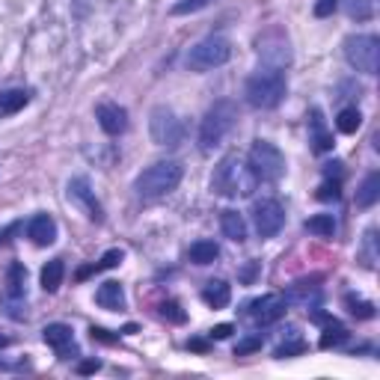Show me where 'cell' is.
Here are the masks:
<instances>
[{
	"label": "cell",
	"mask_w": 380,
	"mask_h": 380,
	"mask_svg": "<svg viewBox=\"0 0 380 380\" xmlns=\"http://www.w3.org/2000/svg\"><path fill=\"white\" fill-rule=\"evenodd\" d=\"M259 178L250 173V167L244 164L238 155H226L220 164L214 167V176H211V190L217 196H226V199H238V196H252Z\"/></svg>",
	"instance_id": "obj_1"
},
{
	"label": "cell",
	"mask_w": 380,
	"mask_h": 380,
	"mask_svg": "<svg viewBox=\"0 0 380 380\" xmlns=\"http://www.w3.org/2000/svg\"><path fill=\"white\" fill-rule=\"evenodd\" d=\"M182 176H185V167L178 161H158V164L146 167L134 178V190L143 199H158V196L173 193L182 185Z\"/></svg>",
	"instance_id": "obj_2"
},
{
	"label": "cell",
	"mask_w": 380,
	"mask_h": 380,
	"mask_svg": "<svg viewBox=\"0 0 380 380\" xmlns=\"http://www.w3.org/2000/svg\"><path fill=\"white\" fill-rule=\"evenodd\" d=\"M288 93L285 75L279 69H265L256 71L247 86H244V95H247V104L256 107V110H274V107L283 104V98Z\"/></svg>",
	"instance_id": "obj_3"
},
{
	"label": "cell",
	"mask_w": 380,
	"mask_h": 380,
	"mask_svg": "<svg viewBox=\"0 0 380 380\" xmlns=\"http://www.w3.org/2000/svg\"><path fill=\"white\" fill-rule=\"evenodd\" d=\"M235 116H238V110H235L232 102H217V104L208 107L205 119H202V125H199V149L214 152L217 146H220V143L226 140V134L232 131Z\"/></svg>",
	"instance_id": "obj_4"
},
{
	"label": "cell",
	"mask_w": 380,
	"mask_h": 380,
	"mask_svg": "<svg viewBox=\"0 0 380 380\" xmlns=\"http://www.w3.org/2000/svg\"><path fill=\"white\" fill-rule=\"evenodd\" d=\"M247 167H250V173L256 176L259 182H279V178L285 176V155L274 146V143L256 140L250 146Z\"/></svg>",
	"instance_id": "obj_5"
},
{
	"label": "cell",
	"mask_w": 380,
	"mask_h": 380,
	"mask_svg": "<svg viewBox=\"0 0 380 380\" xmlns=\"http://www.w3.org/2000/svg\"><path fill=\"white\" fill-rule=\"evenodd\" d=\"M345 60L351 69L363 71V75H377L380 71V39L372 33H357L345 39Z\"/></svg>",
	"instance_id": "obj_6"
},
{
	"label": "cell",
	"mask_w": 380,
	"mask_h": 380,
	"mask_svg": "<svg viewBox=\"0 0 380 380\" xmlns=\"http://www.w3.org/2000/svg\"><path fill=\"white\" fill-rule=\"evenodd\" d=\"M232 57V42L226 36H205L199 39L187 54V69L190 71H211L220 69L223 62H229Z\"/></svg>",
	"instance_id": "obj_7"
},
{
	"label": "cell",
	"mask_w": 380,
	"mask_h": 380,
	"mask_svg": "<svg viewBox=\"0 0 380 380\" xmlns=\"http://www.w3.org/2000/svg\"><path fill=\"white\" fill-rule=\"evenodd\" d=\"M149 134L158 146H178L185 137V128L169 107H155L149 116Z\"/></svg>",
	"instance_id": "obj_8"
},
{
	"label": "cell",
	"mask_w": 380,
	"mask_h": 380,
	"mask_svg": "<svg viewBox=\"0 0 380 380\" xmlns=\"http://www.w3.org/2000/svg\"><path fill=\"white\" fill-rule=\"evenodd\" d=\"M252 223L261 238H274V235L285 226V208L279 199H261L252 208Z\"/></svg>",
	"instance_id": "obj_9"
},
{
	"label": "cell",
	"mask_w": 380,
	"mask_h": 380,
	"mask_svg": "<svg viewBox=\"0 0 380 380\" xmlns=\"http://www.w3.org/2000/svg\"><path fill=\"white\" fill-rule=\"evenodd\" d=\"M247 309H250V318L256 321L259 327H268V324H276L285 315V300H283V294H261Z\"/></svg>",
	"instance_id": "obj_10"
},
{
	"label": "cell",
	"mask_w": 380,
	"mask_h": 380,
	"mask_svg": "<svg viewBox=\"0 0 380 380\" xmlns=\"http://www.w3.org/2000/svg\"><path fill=\"white\" fill-rule=\"evenodd\" d=\"M95 119L98 125H102L104 134H110V137H119V134H125V128H128V110L113 102H104L95 107Z\"/></svg>",
	"instance_id": "obj_11"
},
{
	"label": "cell",
	"mask_w": 380,
	"mask_h": 380,
	"mask_svg": "<svg viewBox=\"0 0 380 380\" xmlns=\"http://www.w3.org/2000/svg\"><path fill=\"white\" fill-rule=\"evenodd\" d=\"M69 199L84 208L89 220H95V223L104 220V211H102V205H98L95 193L89 190V182H86V178H71V182H69Z\"/></svg>",
	"instance_id": "obj_12"
},
{
	"label": "cell",
	"mask_w": 380,
	"mask_h": 380,
	"mask_svg": "<svg viewBox=\"0 0 380 380\" xmlns=\"http://www.w3.org/2000/svg\"><path fill=\"white\" fill-rule=\"evenodd\" d=\"M283 300L292 303V306H309V309H318V300H321L318 279H300V283L288 285Z\"/></svg>",
	"instance_id": "obj_13"
},
{
	"label": "cell",
	"mask_w": 380,
	"mask_h": 380,
	"mask_svg": "<svg viewBox=\"0 0 380 380\" xmlns=\"http://www.w3.org/2000/svg\"><path fill=\"white\" fill-rule=\"evenodd\" d=\"M259 57H261V62H265L268 69H279V71H283L288 62H292V51H288V42L270 36V39H261L259 42Z\"/></svg>",
	"instance_id": "obj_14"
},
{
	"label": "cell",
	"mask_w": 380,
	"mask_h": 380,
	"mask_svg": "<svg viewBox=\"0 0 380 380\" xmlns=\"http://www.w3.org/2000/svg\"><path fill=\"white\" fill-rule=\"evenodd\" d=\"M27 235H30V241L36 247H51L54 241H57V223H54V217L48 214H36L30 223H27Z\"/></svg>",
	"instance_id": "obj_15"
},
{
	"label": "cell",
	"mask_w": 380,
	"mask_h": 380,
	"mask_svg": "<svg viewBox=\"0 0 380 380\" xmlns=\"http://www.w3.org/2000/svg\"><path fill=\"white\" fill-rule=\"evenodd\" d=\"M42 339H45V345H51L60 357H66L69 348H75V333H71L69 324H48V327L42 330Z\"/></svg>",
	"instance_id": "obj_16"
},
{
	"label": "cell",
	"mask_w": 380,
	"mask_h": 380,
	"mask_svg": "<svg viewBox=\"0 0 380 380\" xmlns=\"http://www.w3.org/2000/svg\"><path fill=\"white\" fill-rule=\"evenodd\" d=\"M309 143H312V152H318V155L333 149V134L327 131V122H324L318 107L312 110V119H309Z\"/></svg>",
	"instance_id": "obj_17"
},
{
	"label": "cell",
	"mask_w": 380,
	"mask_h": 380,
	"mask_svg": "<svg viewBox=\"0 0 380 380\" xmlns=\"http://www.w3.org/2000/svg\"><path fill=\"white\" fill-rule=\"evenodd\" d=\"M95 300L102 309H110V312H119L125 309V292H122V285L119 283H104V285H98V292H95Z\"/></svg>",
	"instance_id": "obj_18"
},
{
	"label": "cell",
	"mask_w": 380,
	"mask_h": 380,
	"mask_svg": "<svg viewBox=\"0 0 380 380\" xmlns=\"http://www.w3.org/2000/svg\"><path fill=\"white\" fill-rule=\"evenodd\" d=\"M202 300L211 306V309H226L232 300V288L229 283H223V279H211L205 288H202Z\"/></svg>",
	"instance_id": "obj_19"
},
{
	"label": "cell",
	"mask_w": 380,
	"mask_h": 380,
	"mask_svg": "<svg viewBox=\"0 0 380 380\" xmlns=\"http://www.w3.org/2000/svg\"><path fill=\"white\" fill-rule=\"evenodd\" d=\"M220 226H223V235L235 244H244L247 241V220L238 214V211H223L220 214Z\"/></svg>",
	"instance_id": "obj_20"
},
{
	"label": "cell",
	"mask_w": 380,
	"mask_h": 380,
	"mask_svg": "<svg viewBox=\"0 0 380 380\" xmlns=\"http://www.w3.org/2000/svg\"><path fill=\"white\" fill-rule=\"evenodd\" d=\"M27 102H30V93H27V89H0V119L24 110Z\"/></svg>",
	"instance_id": "obj_21"
},
{
	"label": "cell",
	"mask_w": 380,
	"mask_h": 380,
	"mask_svg": "<svg viewBox=\"0 0 380 380\" xmlns=\"http://www.w3.org/2000/svg\"><path fill=\"white\" fill-rule=\"evenodd\" d=\"M24 285H27V268L15 261V265H9V270H6L3 297H24Z\"/></svg>",
	"instance_id": "obj_22"
},
{
	"label": "cell",
	"mask_w": 380,
	"mask_h": 380,
	"mask_svg": "<svg viewBox=\"0 0 380 380\" xmlns=\"http://www.w3.org/2000/svg\"><path fill=\"white\" fill-rule=\"evenodd\" d=\"M62 276H66V265H62V259H51L48 265L42 268V276H39L42 279V288L54 294L62 285Z\"/></svg>",
	"instance_id": "obj_23"
},
{
	"label": "cell",
	"mask_w": 380,
	"mask_h": 380,
	"mask_svg": "<svg viewBox=\"0 0 380 380\" xmlns=\"http://www.w3.org/2000/svg\"><path fill=\"white\" fill-rule=\"evenodd\" d=\"M377 199H380V173H368L366 182L359 185V190H357V205L359 208H372Z\"/></svg>",
	"instance_id": "obj_24"
},
{
	"label": "cell",
	"mask_w": 380,
	"mask_h": 380,
	"mask_svg": "<svg viewBox=\"0 0 380 380\" xmlns=\"http://www.w3.org/2000/svg\"><path fill=\"white\" fill-rule=\"evenodd\" d=\"M348 342V330L342 327L339 321H330V324H324V333H321V339H318V348L321 351H330V348H342Z\"/></svg>",
	"instance_id": "obj_25"
},
{
	"label": "cell",
	"mask_w": 380,
	"mask_h": 380,
	"mask_svg": "<svg viewBox=\"0 0 380 380\" xmlns=\"http://www.w3.org/2000/svg\"><path fill=\"white\" fill-rule=\"evenodd\" d=\"M220 259V247H217L214 241H196L193 247H190V261L193 265H214V261Z\"/></svg>",
	"instance_id": "obj_26"
},
{
	"label": "cell",
	"mask_w": 380,
	"mask_h": 380,
	"mask_svg": "<svg viewBox=\"0 0 380 380\" xmlns=\"http://www.w3.org/2000/svg\"><path fill=\"white\" fill-rule=\"evenodd\" d=\"M339 6L345 9L348 18L354 21H368L375 15V0H339Z\"/></svg>",
	"instance_id": "obj_27"
},
{
	"label": "cell",
	"mask_w": 380,
	"mask_h": 380,
	"mask_svg": "<svg viewBox=\"0 0 380 380\" xmlns=\"http://www.w3.org/2000/svg\"><path fill=\"white\" fill-rule=\"evenodd\" d=\"M303 226H306V232L318 235V238H333V232H336V220H333V214H315Z\"/></svg>",
	"instance_id": "obj_28"
},
{
	"label": "cell",
	"mask_w": 380,
	"mask_h": 380,
	"mask_svg": "<svg viewBox=\"0 0 380 380\" xmlns=\"http://www.w3.org/2000/svg\"><path fill=\"white\" fill-rule=\"evenodd\" d=\"M359 125H363V113H359L357 107H342L339 116H336V128L342 134H357Z\"/></svg>",
	"instance_id": "obj_29"
},
{
	"label": "cell",
	"mask_w": 380,
	"mask_h": 380,
	"mask_svg": "<svg viewBox=\"0 0 380 380\" xmlns=\"http://www.w3.org/2000/svg\"><path fill=\"white\" fill-rule=\"evenodd\" d=\"M345 306L351 309V315H354V318H363V321L375 318V303L359 300V297H354V294H348V297H345Z\"/></svg>",
	"instance_id": "obj_30"
},
{
	"label": "cell",
	"mask_w": 380,
	"mask_h": 380,
	"mask_svg": "<svg viewBox=\"0 0 380 380\" xmlns=\"http://www.w3.org/2000/svg\"><path fill=\"white\" fill-rule=\"evenodd\" d=\"M306 351V342L303 339H292V342H283L276 351H274V357L279 359H285V357H297V354H303Z\"/></svg>",
	"instance_id": "obj_31"
},
{
	"label": "cell",
	"mask_w": 380,
	"mask_h": 380,
	"mask_svg": "<svg viewBox=\"0 0 380 380\" xmlns=\"http://www.w3.org/2000/svg\"><path fill=\"white\" fill-rule=\"evenodd\" d=\"M161 315H164L167 321H173V324H185L187 315L182 312V306H178L176 300H167V303H161Z\"/></svg>",
	"instance_id": "obj_32"
},
{
	"label": "cell",
	"mask_w": 380,
	"mask_h": 380,
	"mask_svg": "<svg viewBox=\"0 0 380 380\" xmlns=\"http://www.w3.org/2000/svg\"><path fill=\"white\" fill-rule=\"evenodd\" d=\"M261 351V336H247L235 345V357H247V354H256Z\"/></svg>",
	"instance_id": "obj_33"
},
{
	"label": "cell",
	"mask_w": 380,
	"mask_h": 380,
	"mask_svg": "<svg viewBox=\"0 0 380 380\" xmlns=\"http://www.w3.org/2000/svg\"><path fill=\"white\" fill-rule=\"evenodd\" d=\"M211 0H178L173 6V15H190V12H199V9H205Z\"/></svg>",
	"instance_id": "obj_34"
},
{
	"label": "cell",
	"mask_w": 380,
	"mask_h": 380,
	"mask_svg": "<svg viewBox=\"0 0 380 380\" xmlns=\"http://www.w3.org/2000/svg\"><path fill=\"white\" fill-rule=\"evenodd\" d=\"M315 196H318L321 202H330V199L336 202V199L342 196V190H339V178H336V182H330V178H327V182H324V185L318 187V193H315Z\"/></svg>",
	"instance_id": "obj_35"
},
{
	"label": "cell",
	"mask_w": 380,
	"mask_h": 380,
	"mask_svg": "<svg viewBox=\"0 0 380 380\" xmlns=\"http://www.w3.org/2000/svg\"><path fill=\"white\" fill-rule=\"evenodd\" d=\"M116 265H122V250H107L104 256L98 259L95 270H110V268H116Z\"/></svg>",
	"instance_id": "obj_36"
},
{
	"label": "cell",
	"mask_w": 380,
	"mask_h": 380,
	"mask_svg": "<svg viewBox=\"0 0 380 380\" xmlns=\"http://www.w3.org/2000/svg\"><path fill=\"white\" fill-rule=\"evenodd\" d=\"M339 9V0H315V18H330Z\"/></svg>",
	"instance_id": "obj_37"
},
{
	"label": "cell",
	"mask_w": 380,
	"mask_h": 380,
	"mask_svg": "<svg viewBox=\"0 0 380 380\" xmlns=\"http://www.w3.org/2000/svg\"><path fill=\"white\" fill-rule=\"evenodd\" d=\"M89 333H93V339H95V342H104V345H113V342L119 339V336H110V330H104V327H93Z\"/></svg>",
	"instance_id": "obj_38"
},
{
	"label": "cell",
	"mask_w": 380,
	"mask_h": 380,
	"mask_svg": "<svg viewBox=\"0 0 380 380\" xmlns=\"http://www.w3.org/2000/svg\"><path fill=\"white\" fill-rule=\"evenodd\" d=\"M98 368H102L98 359H84V363H78V375H95Z\"/></svg>",
	"instance_id": "obj_39"
},
{
	"label": "cell",
	"mask_w": 380,
	"mask_h": 380,
	"mask_svg": "<svg viewBox=\"0 0 380 380\" xmlns=\"http://www.w3.org/2000/svg\"><path fill=\"white\" fill-rule=\"evenodd\" d=\"M232 336V324H217L211 330V339H229Z\"/></svg>",
	"instance_id": "obj_40"
},
{
	"label": "cell",
	"mask_w": 380,
	"mask_h": 380,
	"mask_svg": "<svg viewBox=\"0 0 380 380\" xmlns=\"http://www.w3.org/2000/svg\"><path fill=\"white\" fill-rule=\"evenodd\" d=\"M342 164H339V161H333V164H327V167H324V176H327V178H333V176H342V169H339Z\"/></svg>",
	"instance_id": "obj_41"
},
{
	"label": "cell",
	"mask_w": 380,
	"mask_h": 380,
	"mask_svg": "<svg viewBox=\"0 0 380 380\" xmlns=\"http://www.w3.org/2000/svg\"><path fill=\"white\" fill-rule=\"evenodd\" d=\"M18 229H21V223H12V226H9V229H3V232H0V244H3V241H9L6 235H12V232H18Z\"/></svg>",
	"instance_id": "obj_42"
},
{
	"label": "cell",
	"mask_w": 380,
	"mask_h": 380,
	"mask_svg": "<svg viewBox=\"0 0 380 380\" xmlns=\"http://www.w3.org/2000/svg\"><path fill=\"white\" fill-rule=\"evenodd\" d=\"M190 351H208V342L205 339H193V342H190Z\"/></svg>",
	"instance_id": "obj_43"
},
{
	"label": "cell",
	"mask_w": 380,
	"mask_h": 380,
	"mask_svg": "<svg viewBox=\"0 0 380 380\" xmlns=\"http://www.w3.org/2000/svg\"><path fill=\"white\" fill-rule=\"evenodd\" d=\"M0 348H9V336H0Z\"/></svg>",
	"instance_id": "obj_44"
}]
</instances>
